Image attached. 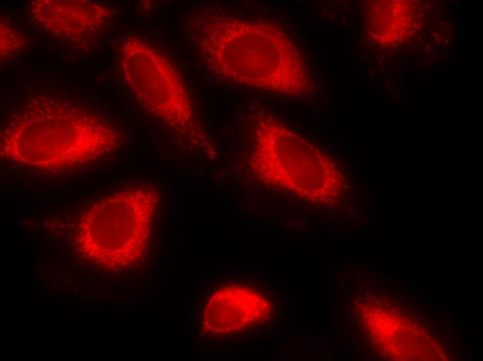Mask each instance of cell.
Returning <instances> with one entry per match:
<instances>
[{
  "label": "cell",
  "mask_w": 483,
  "mask_h": 361,
  "mask_svg": "<svg viewBox=\"0 0 483 361\" xmlns=\"http://www.w3.org/2000/svg\"><path fill=\"white\" fill-rule=\"evenodd\" d=\"M189 28L201 59L215 76L280 94L309 89L300 51L276 24L203 6L193 13Z\"/></svg>",
  "instance_id": "6da1fadb"
},
{
  "label": "cell",
  "mask_w": 483,
  "mask_h": 361,
  "mask_svg": "<svg viewBox=\"0 0 483 361\" xmlns=\"http://www.w3.org/2000/svg\"><path fill=\"white\" fill-rule=\"evenodd\" d=\"M120 142L117 128L97 111L37 93L4 123L0 154L5 160L63 172L109 156Z\"/></svg>",
  "instance_id": "7a4b0ae2"
},
{
  "label": "cell",
  "mask_w": 483,
  "mask_h": 361,
  "mask_svg": "<svg viewBox=\"0 0 483 361\" xmlns=\"http://www.w3.org/2000/svg\"><path fill=\"white\" fill-rule=\"evenodd\" d=\"M158 199L156 190L141 186L102 199L79 224V248L115 265L135 260L145 249Z\"/></svg>",
  "instance_id": "3957f363"
},
{
  "label": "cell",
  "mask_w": 483,
  "mask_h": 361,
  "mask_svg": "<svg viewBox=\"0 0 483 361\" xmlns=\"http://www.w3.org/2000/svg\"><path fill=\"white\" fill-rule=\"evenodd\" d=\"M123 78L139 103L171 129L183 131L192 119V106L178 69L145 40L125 37L120 47Z\"/></svg>",
  "instance_id": "277c9868"
},
{
  "label": "cell",
  "mask_w": 483,
  "mask_h": 361,
  "mask_svg": "<svg viewBox=\"0 0 483 361\" xmlns=\"http://www.w3.org/2000/svg\"><path fill=\"white\" fill-rule=\"evenodd\" d=\"M271 312V303L258 290L243 284H228L207 301L201 327L207 335H228L265 322Z\"/></svg>",
  "instance_id": "5b68a950"
},
{
  "label": "cell",
  "mask_w": 483,
  "mask_h": 361,
  "mask_svg": "<svg viewBox=\"0 0 483 361\" xmlns=\"http://www.w3.org/2000/svg\"><path fill=\"white\" fill-rule=\"evenodd\" d=\"M28 11L48 32L68 37L97 33L111 15L108 8L88 0H35Z\"/></svg>",
  "instance_id": "8992f818"
},
{
  "label": "cell",
  "mask_w": 483,
  "mask_h": 361,
  "mask_svg": "<svg viewBox=\"0 0 483 361\" xmlns=\"http://www.w3.org/2000/svg\"><path fill=\"white\" fill-rule=\"evenodd\" d=\"M1 60L15 56L23 48L24 42L17 31L5 23H1Z\"/></svg>",
  "instance_id": "52a82bcc"
},
{
  "label": "cell",
  "mask_w": 483,
  "mask_h": 361,
  "mask_svg": "<svg viewBox=\"0 0 483 361\" xmlns=\"http://www.w3.org/2000/svg\"><path fill=\"white\" fill-rule=\"evenodd\" d=\"M425 340L427 341V340H430V337H428V336H425Z\"/></svg>",
  "instance_id": "ba28073f"
},
{
  "label": "cell",
  "mask_w": 483,
  "mask_h": 361,
  "mask_svg": "<svg viewBox=\"0 0 483 361\" xmlns=\"http://www.w3.org/2000/svg\"><path fill=\"white\" fill-rule=\"evenodd\" d=\"M424 332H425V331H424L423 330L421 331L422 333H424Z\"/></svg>",
  "instance_id": "9c48e42d"
}]
</instances>
